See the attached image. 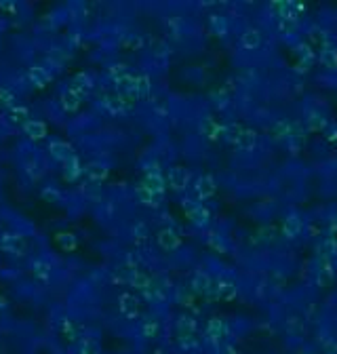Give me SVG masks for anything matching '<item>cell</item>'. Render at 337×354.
I'll return each mask as SVG.
<instances>
[{"label": "cell", "instance_id": "44dd1931", "mask_svg": "<svg viewBox=\"0 0 337 354\" xmlns=\"http://www.w3.org/2000/svg\"><path fill=\"white\" fill-rule=\"evenodd\" d=\"M112 78H114V81H122V78H125L127 76V66H122V64H116V66H112L110 68V72H108Z\"/></svg>", "mask_w": 337, "mask_h": 354}, {"label": "cell", "instance_id": "5bb4252c", "mask_svg": "<svg viewBox=\"0 0 337 354\" xmlns=\"http://www.w3.org/2000/svg\"><path fill=\"white\" fill-rule=\"evenodd\" d=\"M158 245L163 247V249H177L179 247V238L173 230H161L158 232Z\"/></svg>", "mask_w": 337, "mask_h": 354}, {"label": "cell", "instance_id": "8fae6325", "mask_svg": "<svg viewBox=\"0 0 337 354\" xmlns=\"http://www.w3.org/2000/svg\"><path fill=\"white\" fill-rule=\"evenodd\" d=\"M55 243H57V247H59L61 251H76L78 238H76V234L64 230V232H57V234H55Z\"/></svg>", "mask_w": 337, "mask_h": 354}, {"label": "cell", "instance_id": "7402d4cb", "mask_svg": "<svg viewBox=\"0 0 337 354\" xmlns=\"http://www.w3.org/2000/svg\"><path fill=\"white\" fill-rule=\"evenodd\" d=\"M0 13L17 15L19 13V8H17V2H13V0H0Z\"/></svg>", "mask_w": 337, "mask_h": 354}, {"label": "cell", "instance_id": "cb8c5ba5", "mask_svg": "<svg viewBox=\"0 0 337 354\" xmlns=\"http://www.w3.org/2000/svg\"><path fill=\"white\" fill-rule=\"evenodd\" d=\"M53 21H55V15L53 13H49V15H44V17H40V23H42V28H53Z\"/></svg>", "mask_w": 337, "mask_h": 354}, {"label": "cell", "instance_id": "4316f807", "mask_svg": "<svg viewBox=\"0 0 337 354\" xmlns=\"http://www.w3.org/2000/svg\"><path fill=\"white\" fill-rule=\"evenodd\" d=\"M0 306H4V299H0Z\"/></svg>", "mask_w": 337, "mask_h": 354}, {"label": "cell", "instance_id": "ba28073f", "mask_svg": "<svg viewBox=\"0 0 337 354\" xmlns=\"http://www.w3.org/2000/svg\"><path fill=\"white\" fill-rule=\"evenodd\" d=\"M93 88V78L84 74V72H78L74 78H72V91L81 97V95H86L88 91Z\"/></svg>", "mask_w": 337, "mask_h": 354}, {"label": "cell", "instance_id": "9c48e42d", "mask_svg": "<svg viewBox=\"0 0 337 354\" xmlns=\"http://www.w3.org/2000/svg\"><path fill=\"white\" fill-rule=\"evenodd\" d=\"M81 175H83V165H81V158L78 156L64 163V179L66 181H76Z\"/></svg>", "mask_w": 337, "mask_h": 354}, {"label": "cell", "instance_id": "ffe728a7", "mask_svg": "<svg viewBox=\"0 0 337 354\" xmlns=\"http://www.w3.org/2000/svg\"><path fill=\"white\" fill-rule=\"evenodd\" d=\"M213 188H215V185H213V181L209 179V177H202V179L198 181V194L200 196H211Z\"/></svg>", "mask_w": 337, "mask_h": 354}, {"label": "cell", "instance_id": "277c9868", "mask_svg": "<svg viewBox=\"0 0 337 354\" xmlns=\"http://www.w3.org/2000/svg\"><path fill=\"white\" fill-rule=\"evenodd\" d=\"M23 133H25V137L32 139V141H40V139L47 137V125H44L42 120L30 118V120L23 125Z\"/></svg>", "mask_w": 337, "mask_h": 354}, {"label": "cell", "instance_id": "2e32d148", "mask_svg": "<svg viewBox=\"0 0 337 354\" xmlns=\"http://www.w3.org/2000/svg\"><path fill=\"white\" fill-rule=\"evenodd\" d=\"M150 88H152V83H150V76L141 74V76H135V95L144 97L150 93Z\"/></svg>", "mask_w": 337, "mask_h": 354}, {"label": "cell", "instance_id": "484cf974", "mask_svg": "<svg viewBox=\"0 0 337 354\" xmlns=\"http://www.w3.org/2000/svg\"><path fill=\"white\" fill-rule=\"evenodd\" d=\"M78 40H81V34H72V42L78 44Z\"/></svg>", "mask_w": 337, "mask_h": 354}, {"label": "cell", "instance_id": "d6986e66", "mask_svg": "<svg viewBox=\"0 0 337 354\" xmlns=\"http://www.w3.org/2000/svg\"><path fill=\"white\" fill-rule=\"evenodd\" d=\"M0 103H2L6 110L13 108V105H15V93H13V88H6V87L0 88Z\"/></svg>", "mask_w": 337, "mask_h": 354}, {"label": "cell", "instance_id": "3957f363", "mask_svg": "<svg viewBox=\"0 0 337 354\" xmlns=\"http://www.w3.org/2000/svg\"><path fill=\"white\" fill-rule=\"evenodd\" d=\"M0 245H2V249L8 251L11 255H23L25 253V241L23 236L19 234H2V241H0Z\"/></svg>", "mask_w": 337, "mask_h": 354}, {"label": "cell", "instance_id": "6da1fadb", "mask_svg": "<svg viewBox=\"0 0 337 354\" xmlns=\"http://www.w3.org/2000/svg\"><path fill=\"white\" fill-rule=\"evenodd\" d=\"M49 154L55 158V161H61V163H68L70 158H74L76 152L74 148L68 144V141H61V139H53L49 144Z\"/></svg>", "mask_w": 337, "mask_h": 354}, {"label": "cell", "instance_id": "30bf717a", "mask_svg": "<svg viewBox=\"0 0 337 354\" xmlns=\"http://www.w3.org/2000/svg\"><path fill=\"white\" fill-rule=\"evenodd\" d=\"M59 103H61V110L68 112V114H72V112H78V110H81V97H78L74 91L61 93Z\"/></svg>", "mask_w": 337, "mask_h": 354}, {"label": "cell", "instance_id": "4fadbf2b", "mask_svg": "<svg viewBox=\"0 0 337 354\" xmlns=\"http://www.w3.org/2000/svg\"><path fill=\"white\" fill-rule=\"evenodd\" d=\"M103 108L108 110L110 114H125L127 112V103L120 95H114V97H105L103 99Z\"/></svg>", "mask_w": 337, "mask_h": 354}, {"label": "cell", "instance_id": "8992f818", "mask_svg": "<svg viewBox=\"0 0 337 354\" xmlns=\"http://www.w3.org/2000/svg\"><path fill=\"white\" fill-rule=\"evenodd\" d=\"M32 272H34V276H36L38 280L49 282L51 276H53V266H51L49 260L38 258V260H34V264H32Z\"/></svg>", "mask_w": 337, "mask_h": 354}, {"label": "cell", "instance_id": "e0dca14e", "mask_svg": "<svg viewBox=\"0 0 337 354\" xmlns=\"http://www.w3.org/2000/svg\"><path fill=\"white\" fill-rule=\"evenodd\" d=\"M137 196H139L141 202H146V205H158V198H161L152 190H148L146 185H139V188H137Z\"/></svg>", "mask_w": 337, "mask_h": 354}, {"label": "cell", "instance_id": "52a82bcc", "mask_svg": "<svg viewBox=\"0 0 337 354\" xmlns=\"http://www.w3.org/2000/svg\"><path fill=\"white\" fill-rule=\"evenodd\" d=\"M168 185H171L173 190H183L185 185H188V171L181 169V167H173L171 171H168Z\"/></svg>", "mask_w": 337, "mask_h": 354}, {"label": "cell", "instance_id": "603a6c76", "mask_svg": "<svg viewBox=\"0 0 337 354\" xmlns=\"http://www.w3.org/2000/svg\"><path fill=\"white\" fill-rule=\"evenodd\" d=\"M25 171H28V173L34 177V179H36V177H40V173H42V167H40V165H36L34 161H30L28 165H25Z\"/></svg>", "mask_w": 337, "mask_h": 354}, {"label": "cell", "instance_id": "7a4b0ae2", "mask_svg": "<svg viewBox=\"0 0 337 354\" xmlns=\"http://www.w3.org/2000/svg\"><path fill=\"white\" fill-rule=\"evenodd\" d=\"M25 78H28V83L32 85V87H38V88H42V87H47L49 83H51V72H49V68H44V66H32L28 72H25Z\"/></svg>", "mask_w": 337, "mask_h": 354}, {"label": "cell", "instance_id": "5b68a950", "mask_svg": "<svg viewBox=\"0 0 337 354\" xmlns=\"http://www.w3.org/2000/svg\"><path fill=\"white\" fill-rule=\"evenodd\" d=\"M84 173L88 177V181H103L105 177H108L110 169H108V165L105 163H99V161H93V163H88L84 167Z\"/></svg>", "mask_w": 337, "mask_h": 354}, {"label": "cell", "instance_id": "ac0fdd59", "mask_svg": "<svg viewBox=\"0 0 337 354\" xmlns=\"http://www.w3.org/2000/svg\"><path fill=\"white\" fill-rule=\"evenodd\" d=\"M40 196H42L44 202H51V205H55V202H59L61 194H59L57 188H53V185H44L42 192H40Z\"/></svg>", "mask_w": 337, "mask_h": 354}, {"label": "cell", "instance_id": "9a60e30c", "mask_svg": "<svg viewBox=\"0 0 337 354\" xmlns=\"http://www.w3.org/2000/svg\"><path fill=\"white\" fill-rule=\"evenodd\" d=\"M144 185H146L148 190H152L154 194H158V196H163V190H165V179L161 177V173H148V175H146Z\"/></svg>", "mask_w": 337, "mask_h": 354}, {"label": "cell", "instance_id": "d4e9b609", "mask_svg": "<svg viewBox=\"0 0 337 354\" xmlns=\"http://www.w3.org/2000/svg\"><path fill=\"white\" fill-rule=\"evenodd\" d=\"M146 276H141V274H135V278H133V285H137V287H144L146 285Z\"/></svg>", "mask_w": 337, "mask_h": 354}, {"label": "cell", "instance_id": "7c38bea8", "mask_svg": "<svg viewBox=\"0 0 337 354\" xmlns=\"http://www.w3.org/2000/svg\"><path fill=\"white\" fill-rule=\"evenodd\" d=\"M30 110L25 108V105H13L11 110H6V118H8V122H13V125H25L30 118Z\"/></svg>", "mask_w": 337, "mask_h": 354}]
</instances>
